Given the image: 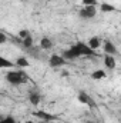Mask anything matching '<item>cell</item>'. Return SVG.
<instances>
[{
    "instance_id": "1",
    "label": "cell",
    "mask_w": 121,
    "mask_h": 123,
    "mask_svg": "<svg viewBox=\"0 0 121 123\" xmlns=\"http://www.w3.org/2000/svg\"><path fill=\"white\" fill-rule=\"evenodd\" d=\"M95 50H93L90 46L84 42H77L76 44H73L70 49L67 50H63L61 56L66 59V60H74V59H78L81 56H87V57H93L95 56Z\"/></svg>"
},
{
    "instance_id": "2",
    "label": "cell",
    "mask_w": 121,
    "mask_h": 123,
    "mask_svg": "<svg viewBox=\"0 0 121 123\" xmlns=\"http://www.w3.org/2000/svg\"><path fill=\"white\" fill-rule=\"evenodd\" d=\"M6 80L13 86H19V85L26 83L29 80V77L23 70H10L6 73Z\"/></svg>"
},
{
    "instance_id": "3",
    "label": "cell",
    "mask_w": 121,
    "mask_h": 123,
    "mask_svg": "<svg viewBox=\"0 0 121 123\" xmlns=\"http://www.w3.org/2000/svg\"><path fill=\"white\" fill-rule=\"evenodd\" d=\"M95 14H97V7L95 6H83L78 12V16L83 20H91V19L95 17Z\"/></svg>"
},
{
    "instance_id": "4",
    "label": "cell",
    "mask_w": 121,
    "mask_h": 123,
    "mask_svg": "<svg viewBox=\"0 0 121 123\" xmlns=\"http://www.w3.org/2000/svg\"><path fill=\"white\" fill-rule=\"evenodd\" d=\"M67 63V60L61 56V55H53V56H50L49 57V66L50 67H61V66H64Z\"/></svg>"
},
{
    "instance_id": "5",
    "label": "cell",
    "mask_w": 121,
    "mask_h": 123,
    "mask_svg": "<svg viewBox=\"0 0 121 123\" xmlns=\"http://www.w3.org/2000/svg\"><path fill=\"white\" fill-rule=\"evenodd\" d=\"M103 50H104V55H111V56H116V55L118 53L117 46H116L111 40H104V43H103Z\"/></svg>"
},
{
    "instance_id": "6",
    "label": "cell",
    "mask_w": 121,
    "mask_h": 123,
    "mask_svg": "<svg viewBox=\"0 0 121 123\" xmlns=\"http://www.w3.org/2000/svg\"><path fill=\"white\" fill-rule=\"evenodd\" d=\"M77 99H78V102H80V103L87 105V106L91 107V109L95 106V103H94V100L91 99V96L88 94V93H86V92H80V93H78V96H77Z\"/></svg>"
},
{
    "instance_id": "7",
    "label": "cell",
    "mask_w": 121,
    "mask_h": 123,
    "mask_svg": "<svg viewBox=\"0 0 121 123\" xmlns=\"http://www.w3.org/2000/svg\"><path fill=\"white\" fill-rule=\"evenodd\" d=\"M29 100L33 106H38L40 102H41V93L37 92V90H31L29 93Z\"/></svg>"
},
{
    "instance_id": "8",
    "label": "cell",
    "mask_w": 121,
    "mask_h": 123,
    "mask_svg": "<svg viewBox=\"0 0 121 123\" xmlns=\"http://www.w3.org/2000/svg\"><path fill=\"white\" fill-rule=\"evenodd\" d=\"M104 64H105L107 69L114 70V69L117 67V60H116V57L111 56V55H104Z\"/></svg>"
},
{
    "instance_id": "9",
    "label": "cell",
    "mask_w": 121,
    "mask_h": 123,
    "mask_svg": "<svg viewBox=\"0 0 121 123\" xmlns=\"http://www.w3.org/2000/svg\"><path fill=\"white\" fill-rule=\"evenodd\" d=\"M101 43H103V39L100 37V36H93V37H90L88 39V46H90L93 50H97L100 46H101Z\"/></svg>"
},
{
    "instance_id": "10",
    "label": "cell",
    "mask_w": 121,
    "mask_h": 123,
    "mask_svg": "<svg viewBox=\"0 0 121 123\" xmlns=\"http://www.w3.org/2000/svg\"><path fill=\"white\" fill-rule=\"evenodd\" d=\"M116 10H117L116 6H113V4H110V3L103 1V3L100 4V12H101V13H113V12H116Z\"/></svg>"
},
{
    "instance_id": "11",
    "label": "cell",
    "mask_w": 121,
    "mask_h": 123,
    "mask_svg": "<svg viewBox=\"0 0 121 123\" xmlns=\"http://www.w3.org/2000/svg\"><path fill=\"white\" fill-rule=\"evenodd\" d=\"M53 47V42H51V39H49V37H43V39H40V49L41 50H50Z\"/></svg>"
},
{
    "instance_id": "12",
    "label": "cell",
    "mask_w": 121,
    "mask_h": 123,
    "mask_svg": "<svg viewBox=\"0 0 121 123\" xmlns=\"http://www.w3.org/2000/svg\"><path fill=\"white\" fill-rule=\"evenodd\" d=\"M13 66H14L13 62L9 60L7 57H4V56L0 55V69H11Z\"/></svg>"
},
{
    "instance_id": "13",
    "label": "cell",
    "mask_w": 121,
    "mask_h": 123,
    "mask_svg": "<svg viewBox=\"0 0 121 123\" xmlns=\"http://www.w3.org/2000/svg\"><path fill=\"white\" fill-rule=\"evenodd\" d=\"M34 116H37V117H40V119H43V120H54V119H56V116H53V115H50V113H46V112H43V110L36 112Z\"/></svg>"
},
{
    "instance_id": "14",
    "label": "cell",
    "mask_w": 121,
    "mask_h": 123,
    "mask_svg": "<svg viewBox=\"0 0 121 123\" xmlns=\"http://www.w3.org/2000/svg\"><path fill=\"white\" fill-rule=\"evenodd\" d=\"M107 76V73L103 70V69H98V70H94L93 73H91V77L94 79V80H100V79H104Z\"/></svg>"
},
{
    "instance_id": "15",
    "label": "cell",
    "mask_w": 121,
    "mask_h": 123,
    "mask_svg": "<svg viewBox=\"0 0 121 123\" xmlns=\"http://www.w3.org/2000/svg\"><path fill=\"white\" fill-rule=\"evenodd\" d=\"M22 44H23L24 49H30L31 46H34V40H33L31 34L27 36V37H24V39H22Z\"/></svg>"
},
{
    "instance_id": "16",
    "label": "cell",
    "mask_w": 121,
    "mask_h": 123,
    "mask_svg": "<svg viewBox=\"0 0 121 123\" xmlns=\"http://www.w3.org/2000/svg\"><path fill=\"white\" fill-rule=\"evenodd\" d=\"M16 64H17L19 67H29V66H30V62L27 60V57L22 56V57H17V59H16Z\"/></svg>"
},
{
    "instance_id": "17",
    "label": "cell",
    "mask_w": 121,
    "mask_h": 123,
    "mask_svg": "<svg viewBox=\"0 0 121 123\" xmlns=\"http://www.w3.org/2000/svg\"><path fill=\"white\" fill-rule=\"evenodd\" d=\"M0 123H17V120H16V117L14 116H4V117H1L0 119Z\"/></svg>"
},
{
    "instance_id": "18",
    "label": "cell",
    "mask_w": 121,
    "mask_h": 123,
    "mask_svg": "<svg viewBox=\"0 0 121 123\" xmlns=\"http://www.w3.org/2000/svg\"><path fill=\"white\" fill-rule=\"evenodd\" d=\"M83 6H97V0H81Z\"/></svg>"
},
{
    "instance_id": "19",
    "label": "cell",
    "mask_w": 121,
    "mask_h": 123,
    "mask_svg": "<svg viewBox=\"0 0 121 123\" xmlns=\"http://www.w3.org/2000/svg\"><path fill=\"white\" fill-rule=\"evenodd\" d=\"M27 36H30V31L27 30V29H23V30L19 31V37H20V39H24V37H27Z\"/></svg>"
},
{
    "instance_id": "20",
    "label": "cell",
    "mask_w": 121,
    "mask_h": 123,
    "mask_svg": "<svg viewBox=\"0 0 121 123\" xmlns=\"http://www.w3.org/2000/svg\"><path fill=\"white\" fill-rule=\"evenodd\" d=\"M6 42H7V36L3 31H0V44H4Z\"/></svg>"
},
{
    "instance_id": "21",
    "label": "cell",
    "mask_w": 121,
    "mask_h": 123,
    "mask_svg": "<svg viewBox=\"0 0 121 123\" xmlns=\"http://www.w3.org/2000/svg\"><path fill=\"white\" fill-rule=\"evenodd\" d=\"M26 123H36V122H33V120H27Z\"/></svg>"
},
{
    "instance_id": "22",
    "label": "cell",
    "mask_w": 121,
    "mask_h": 123,
    "mask_svg": "<svg viewBox=\"0 0 121 123\" xmlns=\"http://www.w3.org/2000/svg\"><path fill=\"white\" fill-rule=\"evenodd\" d=\"M46 1H54V0H46Z\"/></svg>"
},
{
    "instance_id": "23",
    "label": "cell",
    "mask_w": 121,
    "mask_h": 123,
    "mask_svg": "<svg viewBox=\"0 0 121 123\" xmlns=\"http://www.w3.org/2000/svg\"><path fill=\"white\" fill-rule=\"evenodd\" d=\"M19 1H23V0H19Z\"/></svg>"
}]
</instances>
